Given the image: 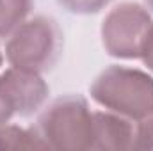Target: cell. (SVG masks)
I'll return each instance as SVG.
<instances>
[{
  "mask_svg": "<svg viewBox=\"0 0 153 151\" xmlns=\"http://www.w3.org/2000/svg\"><path fill=\"white\" fill-rule=\"evenodd\" d=\"M135 123L111 110H93V148L91 150L123 151L134 150Z\"/></svg>",
  "mask_w": 153,
  "mask_h": 151,
  "instance_id": "cell-6",
  "label": "cell"
},
{
  "mask_svg": "<svg viewBox=\"0 0 153 151\" xmlns=\"http://www.w3.org/2000/svg\"><path fill=\"white\" fill-rule=\"evenodd\" d=\"M141 61L146 66V70L153 75V29H152V32H150V36H148L146 44H144V50L141 53Z\"/></svg>",
  "mask_w": 153,
  "mask_h": 151,
  "instance_id": "cell-11",
  "label": "cell"
},
{
  "mask_svg": "<svg viewBox=\"0 0 153 151\" xmlns=\"http://www.w3.org/2000/svg\"><path fill=\"white\" fill-rule=\"evenodd\" d=\"M64 48V32L59 21L46 14L29 16L7 38L4 55L9 66L46 73L52 71Z\"/></svg>",
  "mask_w": 153,
  "mask_h": 151,
  "instance_id": "cell-2",
  "label": "cell"
},
{
  "mask_svg": "<svg viewBox=\"0 0 153 151\" xmlns=\"http://www.w3.org/2000/svg\"><path fill=\"white\" fill-rule=\"evenodd\" d=\"M4 57H5V55H4V52H2V48H0V68H2V64H4Z\"/></svg>",
  "mask_w": 153,
  "mask_h": 151,
  "instance_id": "cell-14",
  "label": "cell"
},
{
  "mask_svg": "<svg viewBox=\"0 0 153 151\" xmlns=\"http://www.w3.org/2000/svg\"><path fill=\"white\" fill-rule=\"evenodd\" d=\"M134 150L153 151V114L135 123V141Z\"/></svg>",
  "mask_w": 153,
  "mask_h": 151,
  "instance_id": "cell-10",
  "label": "cell"
},
{
  "mask_svg": "<svg viewBox=\"0 0 153 151\" xmlns=\"http://www.w3.org/2000/svg\"><path fill=\"white\" fill-rule=\"evenodd\" d=\"M13 117H14L13 109L9 107L7 100H5V98H4V94L0 93V126H2V124H5V123H9Z\"/></svg>",
  "mask_w": 153,
  "mask_h": 151,
  "instance_id": "cell-12",
  "label": "cell"
},
{
  "mask_svg": "<svg viewBox=\"0 0 153 151\" xmlns=\"http://www.w3.org/2000/svg\"><path fill=\"white\" fill-rule=\"evenodd\" d=\"M144 5H146L148 9H152V11H153V0H144Z\"/></svg>",
  "mask_w": 153,
  "mask_h": 151,
  "instance_id": "cell-13",
  "label": "cell"
},
{
  "mask_svg": "<svg viewBox=\"0 0 153 151\" xmlns=\"http://www.w3.org/2000/svg\"><path fill=\"white\" fill-rule=\"evenodd\" d=\"M36 0H0V38H7L32 13Z\"/></svg>",
  "mask_w": 153,
  "mask_h": 151,
  "instance_id": "cell-8",
  "label": "cell"
},
{
  "mask_svg": "<svg viewBox=\"0 0 153 151\" xmlns=\"http://www.w3.org/2000/svg\"><path fill=\"white\" fill-rule=\"evenodd\" d=\"M48 148L36 126L25 128L18 124H2L0 126V150H32Z\"/></svg>",
  "mask_w": 153,
  "mask_h": 151,
  "instance_id": "cell-7",
  "label": "cell"
},
{
  "mask_svg": "<svg viewBox=\"0 0 153 151\" xmlns=\"http://www.w3.org/2000/svg\"><path fill=\"white\" fill-rule=\"evenodd\" d=\"M112 0H57V4L70 14L91 16L102 13Z\"/></svg>",
  "mask_w": 153,
  "mask_h": 151,
  "instance_id": "cell-9",
  "label": "cell"
},
{
  "mask_svg": "<svg viewBox=\"0 0 153 151\" xmlns=\"http://www.w3.org/2000/svg\"><path fill=\"white\" fill-rule=\"evenodd\" d=\"M91 100L105 110L141 121L153 114V75L125 64H111L89 85Z\"/></svg>",
  "mask_w": 153,
  "mask_h": 151,
  "instance_id": "cell-1",
  "label": "cell"
},
{
  "mask_svg": "<svg viewBox=\"0 0 153 151\" xmlns=\"http://www.w3.org/2000/svg\"><path fill=\"white\" fill-rule=\"evenodd\" d=\"M152 29L153 18L146 5L137 2H119L109 9L102 20V46L107 55L114 59H141Z\"/></svg>",
  "mask_w": 153,
  "mask_h": 151,
  "instance_id": "cell-4",
  "label": "cell"
},
{
  "mask_svg": "<svg viewBox=\"0 0 153 151\" xmlns=\"http://www.w3.org/2000/svg\"><path fill=\"white\" fill-rule=\"evenodd\" d=\"M0 93L7 100L14 115L30 117L48 103L50 85L41 73L11 66L0 73Z\"/></svg>",
  "mask_w": 153,
  "mask_h": 151,
  "instance_id": "cell-5",
  "label": "cell"
},
{
  "mask_svg": "<svg viewBox=\"0 0 153 151\" xmlns=\"http://www.w3.org/2000/svg\"><path fill=\"white\" fill-rule=\"evenodd\" d=\"M36 130L48 148L91 150L93 148V109L82 94H62L39 110Z\"/></svg>",
  "mask_w": 153,
  "mask_h": 151,
  "instance_id": "cell-3",
  "label": "cell"
}]
</instances>
